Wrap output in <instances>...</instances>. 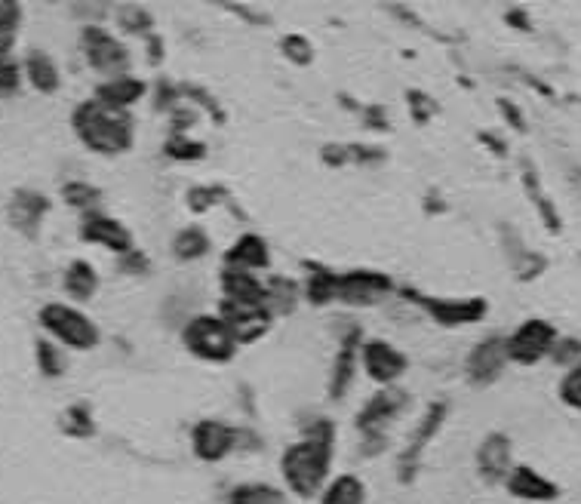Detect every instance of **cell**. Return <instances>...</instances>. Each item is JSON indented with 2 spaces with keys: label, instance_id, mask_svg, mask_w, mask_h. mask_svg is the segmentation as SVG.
I'll use <instances>...</instances> for the list:
<instances>
[{
  "label": "cell",
  "instance_id": "cell-1",
  "mask_svg": "<svg viewBox=\"0 0 581 504\" xmlns=\"http://www.w3.org/2000/svg\"><path fill=\"white\" fill-rule=\"evenodd\" d=\"M336 443L339 431L332 418L317 415L302 425V437L296 443L283 446L277 471L289 498L314 501L323 492V486L332 480V468H336Z\"/></svg>",
  "mask_w": 581,
  "mask_h": 504
},
{
  "label": "cell",
  "instance_id": "cell-2",
  "mask_svg": "<svg viewBox=\"0 0 581 504\" xmlns=\"http://www.w3.org/2000/svg\"><path fill=\"white\" fill-rule=\"evenodd\" d=\"M71 130L83 148H87L90 154H99V157L130 154L136 145L133 111L111 108L99 99H87L71 111Z\"/></svg>",
  "mask_w": 581,
  "mask_h": 504
},
{
  "label": "cell",
  "instance_id": "cell-3",
  "mask_svg": "<svg viewBox=\"0 0 581 504\" xmlns=\"http://www.w3.org/2000/svg\"><path fill=\"white\" fill-rule=\"evenodd\" d=\"M409 406V394L403 388H379L372 394L354 418V428L360 434V455L376 458L388 449V428L403 415Z\"/></svg>",
  "mask_w": 581,
  "mask_h": 504
},
{
  "label": "cell",
  "instance_id": "cell-4",
  "mask_svg": "<svg viewBox=\"0 0 581 504\" xmlns=\"http://www.w3.org/2000/svg\"><path fill=\"white\" fill-rule=\"evenodd\" d=\"M37 323L50 339L59 342V348H68V351H93L102 342V332L93 323V317L68 302L44 305L37 311Z\"/></svg>",
  "mask_w": 581,
  "mask_h": 504
},
{
  "label": "cell",
  "instance_id": "cell-5",
  "mask_svg": "<svg viewBox=\"0 0 581 504\" xmlns=\"http://www.w3.org/2000/svg\"><path fill=\"white\" fill-rule=\"evenodd\" d=\"M179 339H182V345L191 357H197L203 363H216V366L231 363L240 351L237 339L216 311L188 317L182 332H179Z\"/></svg>",
  "mask_w": 581,
  "mask_h": 504
},
{
  "label": "cell",
  "instance_id": "cell-6",
  "mask_svg": "<svg viewBox=\"0 0 581 504\" xmlns=\"http://www.w3.org/2000/svg\"><path fill=\"white\" fill-rule=\"evenodd\" d=\"M80 53L96 74H102V80L123 77V74H130V68H133V56H130L127 44H123L111 28H105L99 22L83 25Z\"/></svg>",
  "mask_w": 581,
  "mask_h": 504
},
{
  "label": "cell",
  "instance_id": "cell-7",
  "mask_svg": "<svg viewBox=\"0 0 581 504\" xmlns=\"http://www.w3.org/2000/svg\"><path fill=\"white\" fill-rule=\"evenodd\" d=\"M449 415V403L446 400H434L425 406V412L419 415V422L412 425L409 437H406V446L400 449L397 455V480L403 486L415 483V477H419V468H422V458L431 446V440L440 434L443 422Z\"/></svg>",
  "mask_w": 581,
  "mask_h": 504
},
{
  "label": "cell",
  "instance_id": "cell-8",
  "mask_svg": "<svg viewBox=\"0 0 581 504\" xmlns=\"http://www.w3.org/2000/svg\"><path fill=\"white\" fill-rule=\"evenodd\" d=\"M397 292L391 274L376 271V268H351V271H339V292L336 302L348 305V308H376L382 302H388Z\"/></svg>",
  "mask_w": 581,
  "mask_h": 504
},
{
  "label": "cell",
  "instance_id": "cell-9",
  "mask_svg": "<svg viewBox=\"0 0 581 504\" xmlns=\"http://www.w3.org/2000/svg\"><path fill=\"white\" fill-rule=\"evenodd\" d=\"M191 452L200 465H222L240 452V428L225 418H197L191 425Z\"/></svg>",
  "mask_w": 581,
  "mask_h": 504
},
{
  "label": "cell",
  "instance_id": "cell-10",
  "mask_svg": "<svg viewBox=\"0 0 581 504\" xmlns=\"http://www.w3.org/2000/svg\"><path fill=\"white\" fill-rule=\"evenodd\" d=\"M403 299L409 305H415L422 314H428L434 323L440 326H471V323H480L489 311V305L483 299H449V296H425V292H412V289H403Z\"/></svg>",
  "mask_w": 581,
  "mask_h": 504
},
{
  "label": "cell",
  "instance_id": "cell-11",
  "mask_svg": "<svg viewBox=\"0 0 581 504\" xmlns=\"http://www.w3.org/2000/svg\"><path fill=\"white\" fill-rule=\"evenodd\" d=\"M557 329L548 320H526L520 323L511 335H505V348H508V363L517 366H535L542 363L545 357H551L554 345H557Z\"/></svg>",
  "mask_w": 581,
  "mask_h": 504
},
{
  "label": "cell",
  "instance_id": "cell-12",
  "mask_svg": "<svg viewBox=\"0 0 581 504\" xmlns=\"http://www.w3.org/2000/svg\"><path fill=\"white\" fill-rule=\"evenodd\" d=\"M360 369L369 382L379 388H394L409 372V357L388 339H363L360 345Z\"/></svg>",
  "mask_w": 581,
  "mask_h": 504
},
{
  "label": "cell",
  "instance_id": "cell-13",
  "mask_svg": "<svg viewBox=\"0 0 581 504\" xmlns=\"http://www.w3.org/2000/svg\"><path fill=\"white\" fill-rule=\"evenodd\" d=\"M216 314L225 320V326L231 329L240 348L265 339L274 326V314L268 311V305H259V302H225L222 299Z\"/></svg>",
  "mask_w": 581,
  "mask_h": 504
},
{
  "label": "cell",
  "instance_id": "cell-14",
  "mask_svg": "<svg viewBox=\"0 0 581 504\" xmlns=\"http://www.w3.org/2000/svg\"><path fill=\"white\" fill-rule=\"evenodd\" d=\"M80 240L93 243V246H102L108 252H117L120 259L130 256V252L136 249L133 231L123 225L120 219H111V216L99 213V209H93V213H83V219H80Z\"/></svg>",
  "mask_w": 581,
  "mask_h": 504
},
{
  "label": "cell",
  "instance_id": "cell-15",
  "mask_svg": "<svg viewBox=\"0 0 581 504\" xmlns=\"http://www.w3.org/2000/svg\"><path fill=\"white\" fill-rule=\"evenodd\" d=\"M508 366V348H505V335H486V339H480L468 360H465V375L468 382L477 385V388H486L492 382H498L502 378Z\"/></svg>",
  "mask_w": 581,
  "mask_h": 504
},
{
  "label": "cell",
  "instance_id": "cell-16",
  "mask_svg": "<svg viewBox=\"0 0 581 504\" xmlns=\"http://www.w3.org/2000/svg\"><path fill=\"white\" fill-rule=\"evenodd\" d=\"M474 465H477V477L489 486L505 483V477L514 468V443L508 434L502 431H492L480 440L477 455H474Z\"/></svg>",
  "mask_w": 581,
  "mask_h": 504
},
{
  "label": "cell",
  "instance_id": "cell-17",
  "mask_svg": "<svg viewBox=\"0 0 581 504\" xmlns=\"http://www.w3.org/2000/svg\"><path fill=\"white\" fill-rule=\"evenodd\" d=\"M360 345H363V335L357 329L348 332L339 342L336 360H332V369H329V385H326L329 400H342L351 391L357 369H360Z\"/></svg>",
  "mask_w": 581,
  "mask_h": 504
},
{
  "label": "cell",
  "instance_id": "cell-18",
  "mask_svg": "<svg viewBox=\"0 0 581 504\" xmlns=\"http://www.w3.org/2000/svg\"><path fill=\"white\" fill-rule=\"evenodd\" d=\"M222 268H237V271H249V274H262L271 268V246L262 234L246 231L240 234L222 256Z\"/></svg>",
  "mask_w": 581,
  "mask_h": 504
},
{
  "label": "cell",
  "instance_id": "cell-19",
  "mask_svg": "<svg viewBox=\"0 0 581 504\" xmlns=\"http://www.w3.org/2000/svg\"><path fill=\"white\" fill-rule=\"evenodd\" d=\"M502 486L508 489V495H514L520 501H532V504H548V501L560 498V486L529 465H514Z\"/></svg>",
  "mask_w": 581,
  "mask_h": 504
},
{
  "label": "cell",
  "instance_id": "cell-20",
  "mask_svg": "<svg viewBox=\"0 0 581 504\" xmlns=\"http://www.w3.org/2000/svg\"><path fill=\"white\" fill-rule=\"evenodd\" d=\"M50 213V200L40 191H16L10 200V222L16 231H22L25 237H37L40 225H44V216Z\"/></svg>",
  "mask_w": 581,
  "mask_h": 504
},
{
  "label": "cell",
  "instance_id": "cell-21",
  "mask_svg": "<svg viewBox=\"0 0 581 504\" xmlns=\"http://www.w3.org/2000/svg\"><path fill=\"white\" fill-rule=\"evenodd\" d=\"M145 96H148V83L136 74L102 80L96 87V93H93V99H99L111 108H120V111H133V105H139Z\"/></svg>",
  "mask_w": 581,
  "mask_h": 504
},
{
  "label": "cell",
  "instance_id": "cell-22",
  "mask_svg": "<svg viewBox=\"0 0 581 504\" xmlns=\"http://www.w3.org/2000/svg\"><path fill=\"white\" fill-rule=\"evenodd\" d=\"M219 289H222L225 302H259V305H265V277L262 274L222 268Z\"/></svg>",
  "mask_w": 581,
  "mask_h": 504
},
{
  "label": "cell",
  "instance_id": "cell-23",
  "mask_svg": "<svg viewBox=\"0 0 581 504\" xmlns=\"http://www.w3.org/2000/svg\"><path fill=\"white\" fill-rule=\"evenodd\" d=\"M366 501H369V486L354 471L332 474V480L314 498V504H366Z\"/></svg>",
  "mask_w": 581,
  "mask_h": 504
},
{
  "label": "cell",
  "instance_id": "cell-24",
  "mask_svg": "<svg viewBox=\"0 0 581 504\" xmlns=\"http://www.w3.org/2000/svg\"><path fill=\"white\" fill-rule=\"evenodd\" d=\"M22 77H28V83L44 96H53L62 87V74L59 65L50 53L44 50H31L22 62Z\"/></svg>",
  "mask_w": 581,
  "mask_h": 504
},
{
  "label": "cell",
  "instance_id": "cell-25",
  "mask_svg": "<svg viewBox=\"0 0 581 504\" xmlns=\"http://www.w3.org/2000/svg\"><path fill=\"white\" fill-rule=\"evenodd\" d=\"M225 504H289V495L268 480H240L225 492Z\"/></svg>",
  "mask_w": 581,
  "mask_h": 504
},
{
  "label": "cell",
  "instance_id": "cell-26",
  "mask_svg": "<svg viewBox=\"0 0 581 504\" xmlns=\"http://www.w3.org/2000/svg\"><path fill=\"white\" fill-rule=\"evenodd\" d=\"M339 292V271L323 268V265H308V277L302 283V299L311 302L314 308L332 305Z\"/></svg>",
  "mask_w": 581,
  "mask_h": 504
},
{
  "label": "cell",
  "instance_id": "cell-27",
  "mask_svg": "<svg viewBox=\"0 0 581 504\" xmlns=\"http://www.w3.org/2000/svg\"><path fill=\"white\" fill-rule=\"evenodd\" d=\"M299 299H302V286L299 283H293L289 277L265 274V305L274 314V320L293 311L299 305Z\"/></svg>",
  "mask_w": 581,
  "mask_h": 504
},
{
  "label": "cell",
  "instance_id": "cell-28",
  "mask_svg": "<svg viewBox=\"0 0 581 504\" xmlns=\"http://www.w3.org/2000/svg\"><path fill=\"white\" fill-rule=\"evenodd\" d=\"M62 286L65 292L74 299V302H93L96 299V292H99V274L90 262H71L65 268V277H62Z\"/></svg>",
  "mask_w": 581,
  "mask_h": 504
},
{
  "label": "cell",
  "instance_id": "cell-29",
  "mask_svg": "<svg viewBox=\"0 0 581 504\" xmlns=\"http://www.w3.org/2000/svg\"><path fill=\"white\" fill-rule=\"evenodd\" d=\"M210 249H213V240H210V234H206V228H200V225H185L173 237V256L185 265L210 256Z\"/></svg>",
  "mask_w": 581,
  "mask_h": 504
},
{
  "label": "cell",
  "instance_id": "cell-30",
  "mask_svg": "<svg viewBox=\"0 0 581 504\" xmlns=\"http://www.w3.org/2000/svg\"><path fill=\"white\" fill-rule=\"evenodd\" d=\"M19 25H22V7L13 4V0H0V56H10V50L16 47Z\"/></svg>",
  "mask_w": 581,
  "mask_h": 504
},
{
  "label": "cell",
  "instance_id": "cell-31",
  "mask_svg": "<svg viewBox=\"0 0 581 504\" xmlns=\"http://www.w3.org/2000/svg\"><path fill=\"white\" fill-rule=\"evenodd\" d=\"M62 431H65L68 437H77V440L93 437V434H96V425H93V412H90V406H87V403L71 406V409L62 415Z\"/></svg>",
  "mask_w": 581,
  "mask_h": 504
},
{
  "label": "cell",
  "instance_id": "cell-32",
  "mask_svg": "<svg viewBox=\"0 0 581 504\" xmlns=\"http://www.w3.org/2000/svg\"><path fill=\"white\" fill-rule=\"evenodd\" d=\"M62 197H65L68 206L80 209V213H93V209L99 206L102 191H99L96 185H90V182H68V185L62 188Z\"/></svg>",
  "mask_w": 581,
  "mask_h": 504
},
{
  "label": "cell",
  "instance_id": "cell-33",
  "mask_svg": "<svg viewBox=\"0 0 581 504\" xmlns=\"http://www.w3.org/2000/svg\"><path fill=\"white\" fill-rule=\"evenodd\" d=\"M34 351H37V366L47 378H59L65 372V357H62L59 345H53L50 339H37Z\"/></svg>",
  "mask_w": 581,
  "mask_h": 504
},
{
  "label": "cell",
  "instance_id": "cell-34",
  "mask_svg": "<svg viewBox=\"0 0 581 504\" xmlns=\"http://www.w3.org/2000/svg\"><path fill=\"white\" fill-rule=\"evenodd\" d=\"M114 16H117V25H120L123 31H130V34H151L154 19H151V13L142 10V7H117Z\"/></svg>",
  "mask_w": 581,
  "mask_h": 504
},
{
  "label": "cell",
  "instance_id": "cell-35",
  "mask_svg": "<svg viewBox=\"0 0 581 504\" xmlns=\"http://www.w3.org/2000/svg\"><path fill=\"white\" fill-rule=\"evenodd\" d=\"M560 400L581 412V360L572 363L566 369V375L560 378Z\"/></svg>",
  "mask_w": 581,
  "mask_h": 504
},
{
  "label": "cell",
  "instance_id": "cell-36",
  "mask_svg": "<svg viewBox=\"0 0 581 504\" xmlns=\"http://www.w3.org/2000/svg\"><path fill=\"white\" fill-rule=\"evenodd\" d=\"M22 87V65L13 56H0V96H13Z\"/></svg>",
  "mask_w": 581,
  "mask_h": 504
},
{
  "label": "cell",
  "instance_id": "cell-37",
  "mask_svg": "<svg viewBox=\"0 0 581 504\" xmlns=\"http://www.w3.org/2000/svg\"><path fill=\"white\" fill-rule=\"evenodd\" d=\"M166 154H170L173 160H200L206 154V148L200 142H191L188 136H173L170 142H166Z\"/></svg>",
  "mask_w": 581,
  "mask_h": 504
},
{
  "label": "cell",
  "instance_id": "cell-38",
  "mask_svg": "<svg viewBox=\"0 0 581 504\" xmlns=\"http://www.w3.org/2000/svg\"><path fill=\"white\" fill-rule=\"evenodd\" d=\"M551 357L569 369L572 363H578V360H581V342H578V339H566V342H560V339H557V345H554Z\"/></svg>",
  "mask_w": 581,
  "mask_h": 504
}]
</instances>
